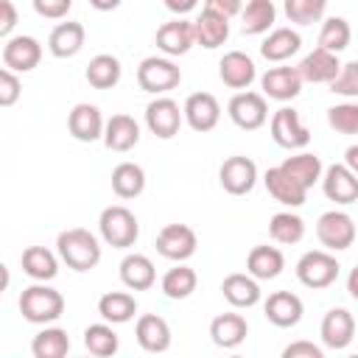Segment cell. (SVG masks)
I'll list each match as a JSON object with an SVG mask.
<instances>
[{
    "instance_id": "6da1fadb",
    "label": "cell",
    "mask_w": 358,
    "mask_h": 358,
    "mask_svg": "<svg viewBox=\"0 0 358 358\" xmlns=\"http://www.w3.org/2000/svg\"><path fill=\"white\" fill-rule=\"evenodd\" d=\"M56 249H59L62 263H67V268H73V271H90L101 263V243L84 227H73V229L59 232Z\"/></svg>"
},
{
    "instance_id": "7a4b0ae2",
    "label": "cell",
    "mask_w": 358,
    "mask_h": 358,
    "mask_svg": "<svg viewBox=\"0 0 358 358\" xmlns=\"http://www.w3.org/2000/svg\"><path fill=\"white\" fill-rule=\"evenodd\" d=\"M20 313L31 324H50L64 313V296L45 282L28 285L20 294Z\"/></svg>"
},
{
    "instance_id": "3957f363",
    "label": "cell",
    "mask_w": 358,
    "mask_h": 358,
    "mask_svg": "<svg viewBox=\"0 0 358 358\" xmlns=\"http://www.w3.org/2000/svg\"><path fill=\"white\" fill-rule=\"evenodd\" d=\"M98 229H101L103 243H109L112 249H129L140 238L137 215L129 207H123V204L106 207L101 213V218H98Z\"/></svg>"
},
{
    "instance_id": "277c9868",
    "label": "cell",
    "mask_w": 358,
    "mask_h": 358,
    "mask_svg": "<svg viewBox=\"0 0 358 358\" xmlns=\"http://www.w3.org/2000/svg\"><path fill=\"white\" fill-rule=\"evenodd\" d=\"M179 81H182V70L168 56H148L137 67V84H140V90L143 92H151L157 98H162L165 92L176 90Z\"/></svg>"
},
{
    "instance_id": "5b68a950",
    "label": "cell",
    "mask_w": 358,
    "mask_h": 358,
    "mask_svg": "<svg viewBox=\"0 0 358 358\" xmlns=\"http://www.w3.org/2000/svg\"><path fill=\"white\" fill-rule=\"evenodd\" d=\"M338 260L324 252V249H310L305 252L299 260H296V280L305 285V288H313V291H322V288H330L336 280H338Z\"/></svg>"
},
{
    "instance_id": "8992f818",
    "label": "cell",
    "mask_w": 358,
    "mask_h": 358,
    "mask_svg": "<svg viewBox=\"0 0 358 358\" xmlns=\"http://www.w3.org/2000/svg\"><path fill=\"white\" fill-rule=\"evenodd\" d=\"M227 115L238 129L255 131L268 120V103H266L263 92H252V90L235 92L227 103Z\"/></svg>"
},
{
    "instance_id": "52a82bcc",
    "label": "cell",
    "mask_w": 358,
    "mask_h": 358,
    "mask_svg": "<svg viewBox=\"0 0 358 358\" xmlns=\"http://www.w3.org/2000/svg\"><path fill=\"white\" fill-rule=\"evenodd\" d=\"M316 238L330 252L350 249L355 241V221L344 210H327L316 221Z\"/></svg>"
},
{
    "instance_id": "ba28073f",
    "label": "cell",
    "mask_w": 358,
    "mask_h": 358,
    "mask_svg": "<svg viewBox=\"0 0 358 358\" xmlns=\"http://www.w3.org/2000/svg\"><path fill=\"white\" fill-rule=\"evenodd\" d=\"M268 129H271V140H274L280 148L294 151V148H305V145L310 143L308 126L299 120V112L291 109V106H280V109L271 115Z\"/></svg>"
},
{
    "instance_id": "9c48e42d",
    "label": "cell",
    "mask_w": 358,
    "mask_h": 358,
    "mask_svg": "<svg viewBox=\"0 0 358 358\" xmlns=\"http://www.w3.org/2000/svg\"><path fill=\"white\" fill-rule=\"evenodd\" d=\"M185 120V112L179 109V103L173 98H154L145 106V126L151 134H157L159 140H171L173 134H179Z\"/></svg>"
},
{
    "instance_id": "30bf717a",
    "label": "cell",
    "mask_w": 358,
    "mask_h": 358,
    "mask_svg": "<svg viewBox=\"0 0 358 358\" xmlns=\"http://www.w3.org/2000/svg\"><path fill=\"white\" fill-rule=\"evenodd\" d=\"M196 246H199L196 232L187 224H165L157 232V252L168 260H176V263L187 260L196 255Z\"/></svg>"
},
{
    "instance_id": "8fae6325",
    "label": "cell",
    "mask_w": 358,
    "mask_h": 358,
    "mask_svg": "<svg viewBox=\"0 0 358 358\" xmlns=\"http://www.w3.org/2000/svg\"><path fill=\"white\" fill-rule=\"evenodd\" d=\"M218 179H221V187L229 193V196H246L255 185H257V165L249 159V157H227L221 162V171H218Z\"/></svg>"
},
{
    "instance_id": "7c38bea8",
    "label": "cell",
    "mask_w": 358,
    "mask_h": 358,
    "mask_svg": "<svg viewBox=\"0 0 358 358\" xmlns=\"http://www.w3.org/2000/svg\"><path fill=\"white\" fill-rule=\"evenodd\" d=\"M263 185H266L268 196H271L274 201L285 204V207H302L305 199H308V187H305L299 179H294L282 165L268 168V171L263 173Z\"/></svg>"
},
{
    "instance_id": "4fadbf2b",
    "label": "cell",
    "mask_w": 358,
    "mask_h": 358,
    "mask_svg": "<svg viewBox=\"0 0 358 358\" xmlns=\"http://www.w3.org/2000/svg\"><path fill=\"white\" fill-rule=\"evenodd\" d=\"M182 112H185V123L193 131H201V134L213 131L218 126V120H221V103H218V98L213 92H193V95H187Z\"/></svg>"
},
{
    "instance_id": "5bb4252c",
    "label": "cell",
    "mask_w": 358,
    "mask_h": 358,
    "mask_svg": "<svg viewBox=\"0 0 358 358\" xmlns=\"http://www.w3.org/2000/svg\"><path fill=\"white\" fill-rule=\"evenodd\" d=\"M67 131L78 143H95V140H103L106 120L95 103H76L73 112L67 115Z\"/></svg>"
},
{
    "instance_id": "9a60e30c",
    "label": "cell",
    "mask_w": 358,
    "mask_h": 358,
    "mask_svg": "<svg viewBox=\"0 0 358 358\" xmlns=\"http://www.w3.org/2000/svg\"><path fill=\"white\" fill-rule=\"evenodd\" d=\"M154 42H157V48H159L168 59H171V56H185V53L196 45V28H193L190 20L176 17V20L165 22V25H159Z\"/></svg>"
},
{
    "instance_id": "2e32d148",
    "label": "cell",
    "mask_w": 358,
    "mask_h": 358,
    "mask_svg": "<svg viewBox=\"0 0 358 358\" xmlns=\"http://www.w3.org/2000/svg\"><path fill=\"white\" fill-rule=\"evenodd\" d=\"M42 62V45L34 36H11L3 45V64L11 73H31Z\"/></svg>"
},
{
    "instance_id": "e0dca14e",
    "label": "cell",
    "mask_w": 358,
    "mask_h": 358,
    "mask_svg": "<svg viewBox=\"0 0 358 358\" xmlns=\"http://www.w3.org/2000/svg\"><path fill=\"white\" fill-rule=\"evenodd\" d=\"M319 336H322L324 347H330V350L350 347L352 338H355V316L347 308H330L324 313V319H322Z\"/></svg>"
},
{
    "instance_id": "ac0fdd59",
    "label": "cell",
    "mask_w": 358,
    "mask_h": 358,
    "mask_svg": "<svg viewBox=\"0 0 358 358\" xmlns=\"http://www.w3.org/2000/svg\"><path fill=\"white\" fill-rule=\"evenodd\" d=\"M260 87H263V98L291 101L302 90V78H299V70L296 67H285L282 64V67H268L260 76Z\"/></svg>"
},
{
    "instance_id": "d6986e66",
    "label": "cell",
    "mask_w": 358,
    "mask_h": 358,
    "mask_svg": "<svg viewBox=\"0 0 358 358\" xmlns=\"http://www.w3.org/2000/svg\"><path fill=\"white\" fill-rule=\"evenodd\" d=\"M322 190L336 204H352V201H358V176L344 162H336L324 171Z\"/></svg>"
},
{
    "instance_id": "ffe728a7",
    "label": "cell",
    "mask_w": 358,
    "mask_h": 358,
    "mask_svg": "<svg viewBox=\"0 0 358 358\" xmlns=\"http://www.w3.org/2000/svg\"><path fill=\"white\" fill-rule=\"evenodd\" d=\"M296 70H299V78L308 84H333L341 70V62H338V56H333L322 48H313L308 56H302Z\"/></svg>"
},
{
    "instance_id": "44dd1931",
    "label": "cell",
    "mask_w": 358,
    "mask_h": 358,
    "mask_svg": "<svg viewBox=\"0 0 358 358\" xmlns=\"http://www.w3.org/2000/svg\"><path fill=\"white\" fill-rule=\"evenodd\" d=\"M218 76H221V81H224L229 90L246 92V87H249V84L255 81V76H257V67H255L252 56H246L243 50H229V53H224L221 62H218Z\"/></svg>"
},
{
    "instance_id": "7402d4cb",
    "label": "cell",
    "mask_w": 358,
    "mask_h": 358,
    "mask_svg": "<svg viewBox=\"0 0 358 358\" xmlns=\"http://www.w3.org/2000/svg\"><path fill=\"white\" fill-rule=\"evenodd\" d=\"M193 28H196V45L207 48V50H215L227 42L229 36V20L221 17L215 8H210L207 3L201 6L199 17L193 20Z\"/></svg>"
},
{
    "instance_id": "603a6c76",
    "label": "cell",
    "mask_w": 358,
    "mask_h": 358,
    "mask_svg": "<svg viewBox=\"0 0 358 358\" xmlns=\"http://www.w3.org/2000/svg\"><path fill=\"white\" fill-rule=\"evenodd\" d=\"M263 313L274 327H294V324H299V319L305 313V305L291 291H274V294H268V299L263 305Z\"/></svg>"
},
{
    "instance_id": "cb8c5ba5",
    "label": "cell",
    "mask_w": 358,
    "mask_h": 358,
    "mask_svg": "<svg viewBox=\"0 0 358 358\" xmlns=\"http://www.w3.org/2000/svg\"><path fill=\"white\" fill-rule=\"evenodd\" d=\"M134 338L145 352H165L171 347V324L157 313H143L137 319Z\"/></svg>"
},
{
    "instance_id": "d4e9b609",
    "label": "cell",
    "mask_w": 358,
    "mask_h": 358,
    "mask_svg": "<svg viewBox=\"0 0 358 358\" xmlns=\"http://www.w3.org/2000/svg\"><path fill=\"white\" fill-rule=\"evenodd\" d=\"M84 39H87V31L81 22L76 20H67V22H59L50 36H48V50L56 56V59H70L76 56L81 48H84Z\"/></svg>"
},
{
    "instance_id": "484cf974",
    "label": "cell",
    "mask_w": 358,
    "mask_h": 358,
    "mask_svg": "<svg viewBox=\"0 0 358 358\" xmlns=\"http://www.w3.org/2000/svg\"><path fill=\"white\" fill-rule=\"evenodd\" d=\"M246 333H249V324L241 313H218L213 322H210V336H213V344L215 347H224V350H235L246 341Z\"/></svg>"
},
{
    "instance_id": "4316f807",
    "label": "cell",
    "mask_w": 358,
    "mask_h": 358,
    "mask_svg": "<svg viewBox=\"0 0 358 358\" xmlns=\"http://www.w3.org/2000/svg\"><path fill=\"white\" fill-rule=\"evenodd\" d=\"M140 143V126L131 115H112L106 120V131H103V145L109 151H131Z\"/></svg>"
},
{
    "instance_id": "83f0119b",
    "label": "cell",
    "mask_w": 358,
    "mask_h": 358,
    "mask_svg": "<svg viewBox=\"0 0 358 358\" xmlns=\"http://www.w3.org/2000/svg\"><path fill=\"white\" fill-rule=\"evenodd\" d=\"M120 280L131 291H148L157 282V268H154L151 257H145L140 252H131L120 260Z\"/></svg>"
},
{
    "instance_id": "f1b7e54d",
    "label": "cell",
    "mask_w": 358,
    "mask_h": 358,
    "mask_svg": "<svg viewBox=\"0 0 358 358\" xmlns=\"http://www.w3.org/2000/svg\"><path fill=\"white\" fill-rule=\"evenodd\" d=\"M221 294L232 308H252L260 302V285L252 274H227L221 282Z\"/></svg>"
},
{
    "instance_id": "f546056e",
    "label": "cell",
    "mask_w": 358,
    "mask_h": 358,
    "mask_svg": "<svg viewBox=\"0 0 358 358\" xmlns=\"http://www.w3.org/2000/svg\"><path fill=\"white\" fill-rule=\"evenodd\" d=\"M285 268V257L277 246H255L246 257V274L255 280H274Z\"/></svg>"
},
{
    "instance_id": "4dcf8cb0",
    "label": "cell",
    "mask_w": 358,
    "mask_h": 358,
    "mask_svg": "<svg viewBox=\"0 0 358 358\" xmlns=\"http://www.w3.org/2000/svg\"><path fill=\"white\" fill-rule=\"evenodd\" d=\"M302 48V36L294 28H274L260 45V56L266 62H285Z\"/></svg>"
},
{
    "instance_id": "1f68e13d",
    "label": "cell",
    "mask_w": 358,
    "mask_h": 358,
    "mask_svg": "<svg viewBox=\"0 0 358 358\" xmlns=\"http://www.w3.org/2000/svg\"><path fill=\"white\" fill-rule=\"evenodd\" d=\"M20 263H22V271H25L31 280H36V282H48V280H53V277L59 274V260H56V255H53L50 249H45V246H28V249L22 252Z\"/></svg>"
},
{
    "instance_id": "d6a6232c",
    "label": "cell",
    "mask_w": 358,
    "mask_h": 358,
    "mask_svg": "<svg viewBox=\"0 0 358 358\" xmlns=\"http://www.w3.org/2000/svg\"><path fill=\"white\" fill-rule=\"evenodd\" d=\"M98 313L106 324H123L131 322L137 313V299L126 291H109L98 299Z\"/></svg>"
},
{
    "instance_id": "836d02e7",
    "label": "cell",
    "mask_w": 358,
    "mask_h": 358,
    "mask_svg": "<svg viewBox=\"0 0 358 358\" xmlns=\"http://www.w3.org/2000/svg\"><path fill=\"white\" fill-rule=\"evenodd\" d=\"M274 17H277V8L271 0H249L241 11V31L246 36L266 34L274 25Z\"/></svg>"
},
{
    "instance_id": "e575fe53",
    "label": "cell",
    "mask_w": 358,
    "mask_h": 358,
    "mask_svg": "<svg viewBox=\"0 0 358 358\" xmlns=\"http://www.w3.org/2000/svg\"><path fill=\"white\" fill-rule=\"evenodd\" d=\"M112 190L117 199H137L145 190V171L137 162H120L112 171Z\"/></svg>"
},
{
    "instance_id": "d590c367",
    "label": "cell",
    "mask_w": 358,
    "mask_h": 358,
    "mask_svg": "<svg viewBox=\"0 0 358 358\" xmlns=\"http://www.w3.org/2000/svg\"><path fill=\"white\" fill-rule=\"evenodd\" d=\"M120 73H123V67H120V62L112 53H98V56L90 59L84 76H87L90 87H95V90H112L120 81Z\"/></svg>"
},
{
    "instance_id": "8d00e7d4",
    "label": "cell",
    "mask_w": 358,
    "mask_h": 358,
    "mask_svg": "<svg viewBox=\"0 0 358 358\" xmlns=\"http://www.w3.org/2000/svg\"><path fill=\"white\" fill-rule=\"evenodd\" d=\"M67 352H70V336L62 327H45L31 341L34 358H67Z\"/></svg>"
},
{
    "instance_id": "74e56055",
    "label": "cell",
    "mask_w": 358,
    "mask_h": 358,
    "mask_svg": "<svg viewBox=\"0 0 358 358\" xmlns=\"http://www.w3.org/2000/svg\"><path fill=\"white\" fill-rule=\"evenodd\" d=\"M159 285H162V294H165L168 299H187V296L196 291L199 277H196V271H193L190 266L176 263L173 268L165 271V277H162Z\"/></svg>"
},
{
    "instance_id": "f35d334b",
    "label": "cell",
    "mask_w": 358,
    "mask_h": 358,
    "mask_svg": "<svg viewBox=\"0 0 358 358\" xmlns=\"http://www.w3.org/2000/svg\"><path fill=\"white\" fill-rule=\"evenodd\" d=\"M84 347L90 350L92 358H112L117 352V347H120V338L112 330V324L98 322V324H90L84 330Z\"/></svg>"
},
{
    "instance_id": "ab89813d",
    "label": "cell",
    "mask_w": 358,
    "mask_h": 358,
    "mask_svg": "<svg viewBox=\"0 0 358 358\" xmlns=\"http://www.w3.org/2000/svg\"><path fill=\"white\" fill-rule=\"evenodd\" d=\"M268 235L277 241V243H285V246H294L302 241L305 235V221L291 213V210H282V213H274L271 221H268Z\"/></svg>"
},
{
    "instance_id": "60d3db41",
    "label": "cell",
    "mask_w": 358,
    "mask_h": 358,
    "mask_svg": "<svg viewBox=\"0 0 358 358\" xmlns=\"http://www.w3.org/2000/svg\"><path fill=\"white\" fill-rule=\"evenodd\" d=\"M282 168L294 176V179H299L308 190L324 176V168H322V159L316 157V154H308V151H302V154H294V157H288V159H282Z\"/></svg>"
},
{
    "instance_id": "b9f144b4",
    "label": "cell",
    "mask_w": 358,
    "mask_h": 358,
    "mask_svg": "<svg viewBox=\"0 0 358 358\" xmlns=\"http://www.w3.org/2000/svg\"><path fill=\"white\" fill-rule=\"evenodd\" d=\"M352 39V31H350V22L344 17H327L322 22V31H319V48L338 56Z\"/></svg>"
},
{
    "instance_id": "7bdbcfd3",
    "label": "cell",
    "mask_w": 358,
    "mask_h": 358,
    "mask_svg": "<svg viewBox=\"0 0 358 358\" xmlns=\"http://www.w3.org/2000/svg\"><path fill=\"white\" fill-rule=\"evenodd\" d=\"M285 17L296 25H310L316 20H322V14L327 11V3L324 0H285L282 6Z\"/></svg>"
},
{
    "instance_id": "ee69618b",
    "label": "cell",
    "mask_w": 358,
    "mask_h": 358,
    "mask_svg": "<svg viewBox=\"0 0 358 358\" xmlns=\"http://www.w3.org/2000/svg\"><path fill=\"white\" fill-rule=\"evenodd\" d=\"M327 123L338 134H358V103L344 101L327 109Z\"/></svg>"
},
{
    "instance_id": "f6af8a7d",
    "label": "cell",
    "mask_w": 358,
    "mask_h": 358,
    "mask_svg": "<svg viewBox=\"0 0 358 358\" xmlns=\"http://www.w3.org/2000/svg\"><path fill=\"white\" fill-rule=\"evenodd\" d=\"M333 95H344V98H358V59L341 64L336 81L330 84Z\"/></svg>"
},
{
    "instance_id": "bcb514c9",
    "label": "cell",
    "mask_w": 358,
    "mask_h": 358,
    "mask_svg": "<svg viewBox=\"0 0 358 358\" xmlns=\"http://www.w3.org/2000/svg\"><path fill=\"white\" fill-rule=\"evenodd\" d=\"M22 95V81L11 70H0V106H14Z\"/></svg>"
},
{
    "instance_id": "7dc6e473",
    "label": "cell",
    "mask_w": 358,
    "mask_h": 358,
    "mask_svg": "<svg viewBox=\"0 0 358 358\" xmlns=\"http://www.w3.org/2000/svg\"><path fill=\"white\" fill-rule=\"evenodd\" d=\"M70 8H73L70 0H34V11L48 20H62L70 14Z\"/></svg>"
},
{
    "instance_id": "c3c4849f",
    "label": "cell",
    "mask_w": 358,
    "mask_h": 358,
    "mask_svg": "<svg viewBox=\"0 0 358 358\" xmlns=\"http://www.w3.org/2000/svg\"><path fill=\"white\" fill-rule=\"evenodd\" d=\"M280 358H324V352H322V347H316L313 341L299 338V341H291V344L282 350Z\"/></svg>"
},
{
    "instance_id": "681fc988",
    "label": "cell",
    "mask_w": 358,
    "mask_h": 358,
    "mask_svg": "<svg viewBox=\"0 0 358 358\" xmlns=\"http://www.w3.org/2000/svg\"><path fill=\"white\" fill-rule=\"evenodd\" d=\"M17 25V8L11 0H0V36H8ZM11 39V36H8Z\"/></svg>"
},
{
    "instance_id": "f907efd6",
    "label": "cell",
    "mask_w": 358,
    "mask_h": 358,
    "mask_svg": "<svg viewBox=\"0 0 358 358\" xmlns=\"http://www.w3.org/2000/svg\"><path fill=\"white\" fill-rule=\"evenodd\" d=\"M207 6L215 8V11H218L221 17H227V20L241 17V11H243V3H241V0H207Z\"/></svg>"
},
{
    "instance_id": "816d5d0a",
    "label": "cell",
    "mask_w": 358,
    "mask_h": 358,
    "mask_svg": "<svg viewBox=\"0 0 358 358\" xmlns=\"http://www.w3.org/2000/svg\"><path fill=\"white\" fill-rule=\"evenodd\" d=\"M165 8L168 11H173V14H187V11H193L196 8V0H165Z\"/></svg>"
},
{
    "instance_id": "f5cc1de1",
    "label": "cell",
    "mask_w": 358,
    "mask_h": 358,
    "mask_svg": "<svg viewBox=\"0 0 358 358\" xmlns=\"http://www.w3.org/2000/svg\"><path fill=\"white\" fill-rule=\"evenodd\" d=\"M344 165L358 176V145H350V148L344 151Z\"/></svg>"
},
{
    "instance_id": "db71d44e",
    "label": "cell",
    "mask_w": 358,
    "mask_h": 358,
    "mask_svg": "<svg viewBox=\"0 0 358 358\" xmlns=\"http://www.w3.org/2000/svg\"><path fill=\"white\" fill-rule=\"evenodd\" d=\"M347 291H350V296L358 302V266L350 271V277H347Z\"/></svg>"
},
{
    "instance_id": "11a10c76",
    "label": "cell",
    "mask_w": 358,
    "mask_h": 358,
    "mask_svg": "<svg viewBox=\"0 0 358 358\" xmlns=\"http://www.w3.org/2000/svg\"><path fill=\"white\" fill-rule=\"evenodd\" d=\"M95 8H103V11L106 8H117V0H112V3H95Z\"/></svg>"
},
{
    "instance_id": "9f6ffc18",
    "label": "cell",
    "mask_w": 358,
    "mask_h": 358,
    "mask_svg": "<svg viewBox=\"0 0 358 358\" xmlns=\"http://www.w3.org/2000/svg\"><path fill=\"white\" fill-rule=\"evenodd\" d=\"M229 358H243V355H229Z\"/></svg>"
},
{
    "instance_id": "6f0895ef",
    "label": "cell",
    "mask_w": 358,
    "mask_h": 358,
    "mask_svg": "<svg viewBox=\"0 0 358 358\" xmlns=\"http://www.w3.org/2000/svg\"><path fill=\"white\" fill-rule=\"evenodd\" d=\"M350 358H358V355H350Z\"/></svg>"
}]
</instances>
